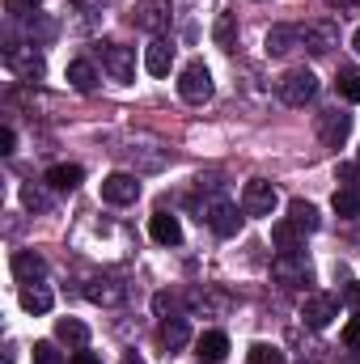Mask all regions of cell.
<instances>
[{"instance_id": "7", "label": "cell", "mask_w": 360, "mask_h": 364, "mask_svg": "<svg viewBox=\"0 0 360 364\" xmlns=\"http://www.w3.org/2000/svg\"><path fill=\"white\" fill-rule=\"evenodd\" d=\"M242 216H246V212H238L233 203L216 199V203H208V208H203V216H199V220H208V229H212L216 237H238V229H242Z\"/></svg>"}, {"instance_id": "8", "label": "cell", "mask_w": 360, "mask_h": 364, "mask_svg": "<svg viewBox=\"0 0 360 364\" xmlns=\"http://www.w3.org/2000/svg\"><path fill=\"white\" fill-rule=\"evenodd\" d=\"M271 275H275V284H284V288H305V284H309V259H305V250H301V255H275Z\"/></svg>"}, {"instance_id": "2", "label": "cell", "mask_w": 360, "mask_h": 364, "mask_svg": "<svg viewBox=\"0 0 360 364\" xmlns=\"http://www.w3.org/2000/svg\"><path fill=\"white\" fill-rule=\"evenodd\" d=\"M301 318H305L309 331H327V326L339 318V296H331V292H309L305 305H301Z\"/></svg>"}, {"instance_id": "37", "label": "cell", "mask_w": 360, "mask_h": 364, "mask_svg": "<svg viewBox=\"0 0 360 364\" xmlns=\"http://www.w3.org/2000/svg\"><path fill=\"white\" fill-rule=\"evenodd\" d=\"M13 149H17V132H13V127H0V153L9 157Z\"/></svg>"}, {"instance_id": "39", "label": "cell", "mask_w": 360, "mask_h": 364, "mask_svg": "<svg viewBox=\"0 0 360 364\" xmlns=\"http://www.w3.org/2000/svg\"><path fill=\"white\" fill-rule=\"evenodd\" d=\"M344 296H348L352 305H360V288H356V284H348V288H344Z\"/></svg>"}, {"instance_id": "5", "label": "cell", "mask_w": 360, "mask_h": 364, "mask_svg": "<svg viewBox=\"0 0 360 364\" xmlns=\"http://www.w3.org/2000/svg\"><path fill=\"white\" fill-rule=\"evenodd\" d=\"M38 43H9L4 47V64L17 73V77H26V81H38L43 77V55L34 51Z\"/></svg>"}, {"instance_id": "6", "label": "cell", "mask_w": 360, "mask_h": 364, "mask_svg": "<svg viewBox=\"0 0 360 364\" xmlns=\"http://www.w3.org/2000/svg\"><path fill=\"white\" fill-rule=\"evenodd\" d=\"M97 51H102V68H106L115 81L127 85V81L136 77V51H132V47H123V43H102Z\"/></svg>"}, {"instance_id": "32", "label": "cell", "mask_w": 360, "mask_h": 364, "mask_svg": "<svg viewBox=\"0 0 360 364\" xmlns=\"http://www.w3.org/2000/svg\"><path fill=\"white\" fill-rule=\"evenodd\" d=\"M21 208H26V212H47L51 199H47L38 186H21Z\"/></svg>"}, {"instance_id": "42", "label": "cell", "mask_w": 360, "mask_h": 364, "mask_svg": "<svg viewBox=\"0 0 360 364\" xmlns=\"http://www.w3.org/2000/svg\"><path fill=\"white\" fill-rule=\"evenodd\" d=\"M352 51H356V55H360V30H356V34H352Z\"/></svg>"}, {"instance_id": "24", "label": "cell", "mask_w": 360, "mask_h": 364, "mask_svg": "<svg viewBox=\"0 0 360 364\" xmlns=\"http://www.w3.org/2000/svg\"><path fill=\"white\" fill-rule=\"evenodd\" d=\"M68 85L77 93H93L97 90V68H93L90 60H73L68 64Z\"/></svg>"}, {"instance_id": "1", "label": "cell", "mask_w": 360, "mask_h": 364, "mask_svg": "<svg viewBox=\"0 0 360 364\" xmlns=\"http://www.w3.org/2000/svg\"><path fill=\"white\" fill-rule=\"evenodd\" d=\"M275 90H280V102H288V106H305V102L318 97V77H314L309 68H292V73L280 77Z\"/></svg>"}, {"instance_id": "25", "label": "cell", "mask_w": 360, "mask_h": 364, "mask_svg": "<svg viewBox=\"0 0 360 364\" xmlns=\"http://www.w3.org/2000/svg\"><path fill=\"white\" fill-rule=\"evenodd\" d=\"M331 208H335L339 220H360V191L356 186H339L335 199H331Z\"/></svg>"}, {"instance_id": "41", "label": "cell", "mask_w": 360, "mask_h": 364, "mask_svg": "<svg viewBox=\"0 0 360 364\" xmlns=\"http://www.w3.org/2000/svg\"><path fill=\"white\" fill-rule=\"evenodd\" d=\"M331 4H335V9H352L356 0H331Z\"/></svg>"}, {"instance_id": "23", "label": "cell", "mask_w": 360, "mask_h": 364, "mask_svg": "<svg viewBox=\"0 0 360 364\" xmlns=\"http://www.w3.org/2000/svg\"><path fill=\"white\" fill-rule=\"evenodd\" d=\"M81 178H85V170H81V166H51V170H47V186H51V191H64V195H68V191H77Z\"/></svg>"}, {"instance_id": "36", "label": "cell", "mask_w": 360, "mask_h": 364, "mask_svg": "<svg viewBox=\"0 0 360 364\" xmlns=\"http://www.w3.org/2000/svg\"><path fill=\"white\" fill-rule=\"evenodd\" d=\"M339 182H344V186H356V191H360V166H339Z\"/></svg>"}, {"instance_id": "15", "label": "cell", "mask_w": 360, "mask_h": 364, "mask_svg": "<svg viewBox=\"0 0 360 364\" xmlns=\"http://www.w3.org/2000/svg\"><path fill=\"white\" fill-rule=\"evenodd\" d=\"M157 343H162V352H166V356L182 352V348L191 343V326H186V318H166V322H162V331H157Z\"/></svg>"}, {"instance_id": "10", "label": "cell", "mask_w": 360, "mask_h": 364, "mask_svg": "<svg viewBox=\"0 0 360 364\" xmlns=\"http://www.w3.org/2000/svg\"><path fill=\"white\" fill-rule=\"evenodd\" d=\"M348 136H352V114H344V110H322L318 114V140L327 149H344Z\"/></svg>"}, {"instance_id": "28", "label": "cell", "mask_w": 360, "mask_h": 364, "mask_svg": "<svg viewBox=\"0 0 360 364\" xmlns=\"http://www.w3.org/2000/svg\"><path fill=\"white\" fill-rule=\"evenodd\" d=\"M335 90H339V97H344V102H360V68H339Z\"/></svg>"}, {"instance_id": "31", "label": "cell", "mask_w": 360, "mask_h": 364, "mask_svg": "<svg viewBox=\"0 0 360 364\" xmlns=\"http://www.w3.org/2000/svg\"><path fill=\"white\" fill-rule=\"evenodd\" d=\"M246 364H288V360H284V352H280L275 343H255V348L246 352Z\"/></svg>"}, {"instance_id": "4", "label": "cell", "mask_w": 360, "mask_h": 364, "mask_svg": "<svg viewBox=\"0 0 360 364\" xmlns=\"http://www.w3.org/2000/svg\"><path fill=\"white\" fill-rule=\"evenodd\" d=\"M179 93H182V102H191V106H203L208 97H212V73L195 60V64H186L182 68V77H179Z\"/></svg>"}, {"instance_id": "14", "label": "cell", "mask_w": 360, "mask_h": 364, "mask_svg": "<svg viewBox=\"0 0 360 364\" xmlns=\"http://www.w3.org/2000/svg\"><path fill=\"white\" fill-rule=\"evenodd\" d=\"M132 21L140 26V30H166L170 26V0H144L136 13H132Z\"/></svg>"}, {"instance_id": "33", "label": "cell", "mask_w": 360, "mask_h": 364, "mask_svg": "<svg viewBox=\"0 0 360 364\" xmlns=\"http://www.w3.org/2000/svg\"><path fill=\"white\" fill-rule=\"evenodd\" d=\"M38 4H43V0H4V9H9L17 21H30V13H34Z\"/></svg>"}, {"instance_id": "20", "label": "cell", "mask_w": 360, "mask_h": 364, "mask_svg": "<svg viewBox=\"0 0 360 364\" xmlns=\"http://www.w3.org/2000/svg\"><path fill=\"white\" fill-rule=\"evenodd\" d=\"M149 233H153V242H162V246H179L182 242V225L174 212H157L153 220H149Z\"/></svg>"}, {"instance_id": "27", "label": "cell", "mask_w": 360, "mask_h": 364, "mask_svg": "<svg viewBox=\"0 0 360 364\" xmlns=\"http://www.w3.org/2000/svg\"><path fill=\"white\" fill-rule=\"evenodd\" d=\"M55 339H64V343H73V348H85V343H90V326H85L81 318H60V322H55Z\"/></svg>"}, {"instance_id": "12", "label": "cell", "mask_w": 360, "mask_h": 364, "mask_svg": "<svg viewBox=\"0 0 360 364\" xmlns=\"http://www.w3.org/2000/svg\"><path fill=\"white\" fill-rule=\"evenodd\" d=\"M85 296H90L93 305H106V309H115V305H123V296H127V284H123V279H115V275H93L90 284H85Z\"/></svg>"}, {"instance_id": "29", "label": "cell", "mask_w": 360, "mask_h": 364, "mask_svg": "<svg viewBox=\"0 0 360 364\" xmlns=\"http://www.w3.org/2000/svg\"><path fill=\"white\" fill-rule=\"evenodd\" d=\"M212 38H216V47H233V38H238V21H233V13H221L216 17V26H212Z\"/></svg>"}, {"instance_id": "40", "label": "cell", "mask_w": 360, "mask_h": 364, "mask_svg": "<svg viewBox=\"0 0 360 364\" xmlns=\"http://www.w3.org/2000/svg\"><path fill=\"white\" fill-rule=\"evenodd\" d=\"M119 364H144V360H140L136 352H127V356H123V360H119Z\"/></svg>"}, {"instance_id": "13", "label": "cell", "mask_w": 360, "mask_h": 364, "mask_svg": "<svg viewBox=\"0 0 360 364\" xmlns=\"http://www.w3.org/2000/svg\"><path fill=\"white\" fill-rule=\"evenodd\" d=\"M301 47V30L297 26H271L268 38H263V51L275 55V60H284V55H292Z\"/></svg>"}, {"instance_id": "9", "label": "cell", "mask_w": 360, "mask_h": 364, "mask_svg": "<svg viewBox=\"0 0 360 364\" xmlns=\"http://www.w3.org/2000/svg\"><path fill=\"white\" fill-rule=\"evenodd\" d=\"M301 43H305L314 55H327V51H335V47H339V26H335V21H327V17H318V21H305V30H301Z\"/></svg>"}, {"instance_id": "34", "label": "cell", "mask_w": 360, "mask_h": 364, "mask_svg": "<svg viewBox=\"0 0 360 364\" xmlns=\"http://www.w3.org/2000/svg\"><path fill=\"white\" fill-rule=\"evenodd\" d=\"M34 364H64V356L55 352V343H34Z\"/></svg>"}, {"instance_id": "26", "label": "cell", "mask_w": 360, "mask_h": 364, "mask_svg": "<svg viewBox=\"0 0 360 364\" xmlns=\"http://www.w3.org/2000/svg\"><path fill=\"white\" fill-rule=\"evenodd\" d=\"M288 220H292L297 229H305V233H314V229L322 225L318 208H314V203H305V199H292V203H288Z\"/></svg>"}, {"instance_id": "11", "label": "cell", "mask_w": 360, "mask_h": 364, "mask_svg": "<svg viewBox=\"0 0 360 364\" xmlns=\"http://www.w3.org/2000/svg\"><path fill=\"white\" fill-rule=\"evenodd\" d=\"M102 199L106 203H136L140 199V182H136V174H127V170H115V174H106L102 178Z\"/></svg>"}, {"instance_id": "3", "label": "cell", "mask_w": 360, "mask_h": 364, "mask_svg": "<svg viewBox=\"0 0 360 364\" xmlns=\"http://www.w3.org/2000/svg\"><path fill=\"white\" fill-rule=\"evenodd\" d=\"M275 203H280V191H275L268 178H250L242 186V212H246V216H271Z\"/></svg>"}, {"instance_id": "19", "label": "cell", "mask_w": 360, "mask_h": 364, "mask_svg": "<svg viewBox=\"0 0 360 364\" xmlns=\"http://www.w3.org/2000/svg\"><path fill=\"white\" fill-rule=\"evenodd\" d=\"M271 242H275L280 255H301L305 250V229H297L292 220H280V225H271Z\"/></svg>"}, {"instance_id": "18", "label": "cell", "mask_w": 360, "mask_h": 364, "mask_svg": "<svg viewBox=\"0 0 360 364\" xmlns=\"http://www.w3.org/2000/svg\"><path fill=\"white\" fill-rule=\"evenodd\" d=\"M170 64H174V47H170L166 38H153V43L144 47V68H149V77H170Z\"/></svg>"}, {"instance_id": "17", "label": "cell", "mask_w": 360, "mask_h": 364, "mask_svg": "<svg viewBox=\"0 0 360 364\" xmlns=\"http://www.w3.org/2000/svg\"><path fill=\"white\" fill-rule=\"evenodd\" d=\"M9 267L17 275V284H43V275H47V263H43L34 250H17Z\"/></svg>"}, {"instance_id": "21", "label": "cell", "mask_w": 360, "mask_h": 364, "mask_svg": "<svg viewBox=\"0 0 360 364\" xmlns=\"http://www.w3.org/2000/svg\"><path fill=\"white\" fill-rule=\"evenodd\" d=\"M64 13H68L64 21H68V30H73V34H93V30H97V21H102V17L93 13V4H85V0H73Z\"/></svg>"}, {"instance_id": "22", "label": "cell", "mask_w": 360, "mask_h": 364, "mask_svg": "<svg viewBox=\"0 0 360 364\" xmlns=\"http://www.w3.org/2000/svg\"><path fill=\"white\" fill-rule=\"evenodd\" d=\"M21 309L26 314H47L51 305H55V296H51V288H43V284H21Z\"/></svg>"}, {"instance_id": "35", "label": "cell", "mask_w": 360, "mask_h": 364, "mask_svg": "<svg viewBox=\"0 0 360 364\" xmlns=\"http://www.w3.org/2000/svg\"><path fill=\"white\" fill-rule=\"evenodd\" d=\"M344 343H348V348H360V314L356 318H348V326H344Z\"/></svg>"}, {"instance_id": "16", "label": "cell", "mask_w": 360, "mask_h": 364, "mask_svg": "<svg viewBox=\"0 0 360 364\" xmlns=\"http://www.w3.org/2000/svg\"><path fill=\"white\" fill-rule=\"evenodd\" d=\"M195 356L203 364H221L229 356V335H225V331H203V335L195 339Z\"/></svg>"}, {"instance_id": "38", "label": "cell", "mask_w": 360, "mask_h": 364, "mask_svg": "<svg viewBox=\"0 0 360 364\" xmlns=\"http://www.w3.org/2000/svg\"><path fill=\"white\" fill-rule=\"evenodd\" d=\"M73 364H102V360H97L93 352H85V348H81V352H73Z\"/></svg>"}, {"instance_id": "30", "label": "cell", "mask_w": 360, "mask_h": 364, "mask_svg": "<svg viewBox=\"0 0 360 364\" xmlns=\"http://www.w3.org/2000/svg\"><path fill=\"white\" fill-rule=\"evenodd\" d=\"M153 314L166 322V318H182V301H179V292H157L153 296Z\"/></svg>"}]
</instances>
